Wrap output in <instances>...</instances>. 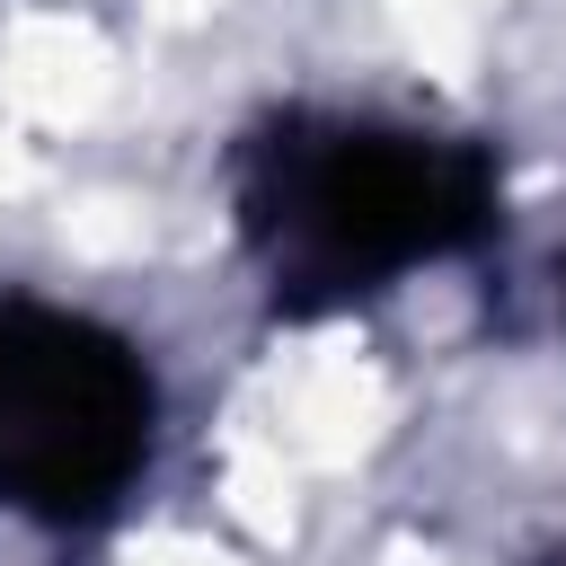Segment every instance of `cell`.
I'll return each mask as SVG.
<instances>
[{"label":"cell","mask_w":566,"mask_h":566,"mask_svg":"<svg viewBox=\"0 0 566 566\" xmlns=\"http://www.w3.org/2000/svg\"><path fill=\"white\" fill-rule=\"evenodd\" d=\"M230 212L265 301L283 318H327L486 248L504 221V177L486 142L442 124L283 106L239 142Z\"/></svg>","instance_id":"obj_1"},{"label":"cell","mask_w":566,"mask_h":566,"mask_svg":"<svg viewBox=\"0 0 566 566\" xmlns=\"http://www.w3.org/2000/svg\"><path fill=\"white\" fill-rule=\"evenodd\" d=\"M159 460L150 354L44 292H0V513L97 531Z\"/></svg>","instance_id":"obj_2"}]
</instances>
